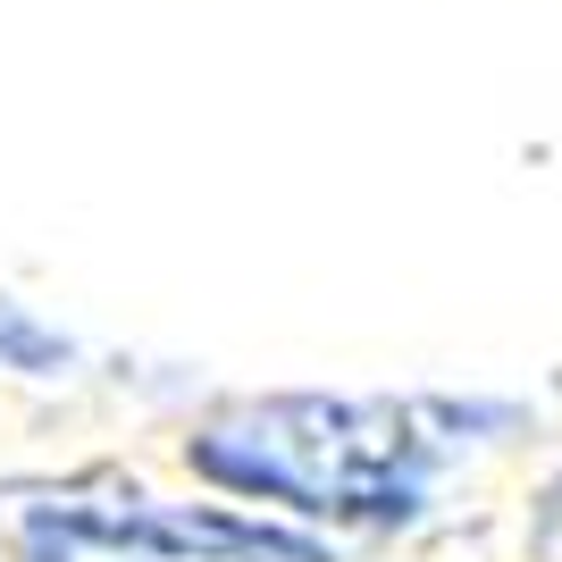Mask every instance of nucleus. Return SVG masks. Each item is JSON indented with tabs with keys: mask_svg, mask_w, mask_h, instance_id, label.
I'll use <instances>...</instances> for the list:
<instances>
[{
	"mask_svg": "<svg viewBox=\"0 0 562 562\" xmlns=\"http://www.w3.org/2000/svg\"><path fill=\"white\" fill-rule=\"evenodd\" d=\"M186 462L227 495L319 520H412L428 495V446L395 403H235L186 437Z\"/></svg>",
	"mask_w": 562,
	"mask_h": 562,
	"instance_id": "obj_1",
	"label": "nucleus"
},
{
	"mask_svg": "<svg viewBox=\"0 0 562 562\" xmlns=\"http://www.w3.org/2000/svg\"><path fill=\"white\" fill-rule=\"evenodd\" d=\"M0 520L18 562H328L294 529L151 487H18Z\"/></svg>",
	"mask_w": 562,
	"mask_h": 562,
	"instance_id": "obj_2",
	"label": "nucleus"
},
{
	"mask_svg": "<svg viewBox=\"0 0 562 562\" xmlns=\"http://www.w3.org/2000/svg\"><path fill=\"white\" fill-rule=\"evenodd\" d=\"M76 361V345L59 328H43L25 303H0V370H18V378H59Z\"/></svg>",
	"mask_w": 562,
	"mask_h": 562,
	"instance_id": "obj_3",
	"label": "nucleus"
}]
</instances>
